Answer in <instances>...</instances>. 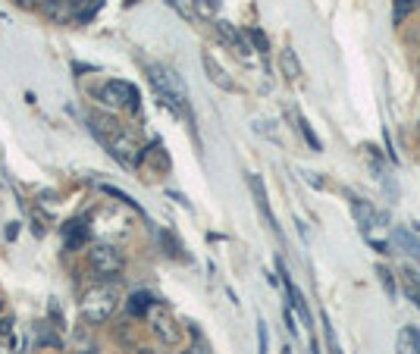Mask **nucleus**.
Returning <instances> with one entry per match:
<instances>
[{"instance_id":"obj_32","label":"nucleus","mask_w":420,"mask_h":354,"mask_svg":"<svg viewBox=\"0 0 420 354\" xmlns=\"http://www.w3.org/2000/svg\"><path fill=\"white\" fill-rule=\"evenodd\" d=\"M138 354H150V351H148V348H138Z\"/></svg>"},{"instance_id":"obj_8","label":"nucleus","mask_w":420,"mask_h":354,"mask_svg":"<svg viewBox=\"0 0 420 354\" xmlns=\"http://www.w3.org/2000/svg\"><path fill=\"white\" fill-rule=\"evenodd\" d=\"M248 185H251V195H254V204H257V210H260L263 223H267V226L273 229L276 235H279V226H276V216H273V210H270L267 188H263V182H260V179H257V176H248Z\"/></svg>"},{"instance_id":"obj_27","label":"nucleus","mask_w":420,"mask_h":354,"mask_svg":"<svg viewBox=\"0 0 420 354\" xmlns=\"http://www.w3.org/2000/svg\"><path fill=\"white\" fill-rule=\"evenodd\" d=\"M0 332H3L6 339H10V335H13V316H6V320L0 323Z\"/></svg>"},{"instance_id":"obj_34","label":"nucleus","mask_w":420,"mask_h":354,"mask_svg":"<svg viewBox=\"0 0 420 354\" xmlns=\"http://www.w3.org/2000/svg\"><path fill=\"white\" fill-rule=\"evenodd\" d=\"M188 354H198V351H188Z\"/></svg>"},{"instance_id":"obj_28","label":"nucleus","mask_w":420,"mask_h":354,"mask_svg":"<svg viewBox=\"0 0 420 354\" xmlns=\"http://www.w3.org/2000/svg\"><path fill=\"white\" fill-rule=\"evenodd\" d=\"M19 7H25V10H35V7H41L44 0H16Z\"/></svg>"},{"instance_id":"obj_4","label":"nucleus","mask_w":420,"mask_h":354,"mask_svg":"<svg viewBox=\"0 0 420 354\" xmlns=\"http://www.w3.org/2000/svg\"><path fill=\"white\" fill-rule=\"evenodd\" d=\"M88 266H91L100 279H113L123 273V254L113 245H94L91 251H88Z\"/></svg>"},{"instance_id":"obj_15","label":"nucleus","mask_w":420,"mask_h":354,"mask_svg":"<svg viewBox=\"0 0 420 354\" xmlns=\"http://www.w3.org/2000/svg\"><path fill=\"white\" fill-rule=\"evenodd\" d=\"M395 245H401L405 251H411L414 257H420V239H414L407 229H395Z\"/></svg>"},{"instance_id":"obj_5","label":"nucleus","mask_w":420,"mask_h":354,"mask_svg":"<svg viewBox=\"0 0 420 354\" xmlns=\"http://www.w3.org/2000/svg\"><path fill=\"white\" fill-rule=\"evenodd\" d=\"M100 104H107V107H132L138 110V91L132 88L129 82H119V79H113V82H107L104 88H100Z\"/></svg>"},{"instance_id":"obj_18","label":"nucleus","mask_w":420,"mask_h":354,"mask_svg":"<svg viewBox=\"0 0 420 354\" xmlns=\"http://www.w3.org/2000/svg\"><path fill=\"white\" fill-rule=\"evenodd\" d=\"M298 129H301V135H304V141L313 147V151H323V145H320L317 132H313V129L307 126V120H304V116H298Z\"/></svg>"},{"instance_id":"obj_35","label":"nucleus","mask_w":420,"mask_h":354,"mask_svg":"<svg viewBox=\"0 0 420 354\" xmlns=\"http://www.w3.org/2000/svg\"><path fill=\"white\" fill-rule=\"evenodd\" d=\"M417 7H420V0H417Z\"/></svg>"},{"instance_id":"obj_2","label":"nucleus","mask_w":420,"mask_h":354,"mask_svg":"<svg viewBox=\"0 0 420 354\" xmlns=\"http://www.w3.org/2000/svg\"><path fill=\"white\" fill-rule=\"evenodd\" d=\"M148 79H150V85H154L157 97L163 101V107H169L173 113H185L188 110V91H185V82H182L173 70H166V66H160V63H150Z\"/></svg>"},{"instance_id":"obj_12","label":"nucleus","mask_w":420,"mask_h":354,"mask_svg":"<svg viewBox=\"0 0 420 354\" xmlns=\"http://www.w3.org/2000/svg\"><path fill=\"white\" fill-rule=\"evenodd\" d=\"M279 70H282V76H286L288 82H298V76H301V63H298V57H295L292 47H286V51H282V57H279Z\"/></svg>"},{"instance_id":"obj_11","label":"nucleus","mask_w":420,"mask_h":354,"mask_svg":"<svg viewBox=\"0 0 420 354\" xmlns=\"http://www.w3.org/2000/svg\"><path fill=\"white\" fill-rule=\"evenodd\" d=\"M100 7H104V0H72V19L79 26H88L100 13Z\"/></svg>"},{"instance_id":"obj_26","label":"nucleus","mask_w":420,"mask_h":354,"mask_svg":"<svg viewBox=\"0 0 420 354\" xmlns=\"http://www.w3.org/2000/svg\"><path fill=\"white\" fill-rule=\"evenodd\" d=\"M407 341H411V351L420 354V332L417 329H407Z\"/></svg>"},{"instance_id":"obj_1","label":"nucleus","mask_w":420,"mask_h":354,"mask_svg":"<svg viewBox=\"0 0 420 354\" xmlns=\"http://www.w3.org/2000/svg\"><path fill=\"white\" fill-rule=\"evenodd\" d=\"M91 129H94V135H98V138L107 145V151H110L113 157H116V163L129 166V170H132V166L141 163V147H138L135 135L125 132V129L119 126L116 120L94 113V116H91Z\"/></svg>"},{"instance_id":"obj_19","label":"nucleus","mask_w":420,"mask_h":354,"mask_svg":"<svg viewBox=\"0 0 420 354\" xmlns=\"http://www.w3.org/2000/svg\"><path fill=\"white\" fill-rule=\"evenodd\" d=\"M194 7H198V13L204 16V19H210V16L217 13V0H194Z\"/></svg>"},{"instance_id":"obj_29","label":"nucleus","mask_w":420,"mask_h":354,"mask_svg":"<svg viewBox=\"0 0 420 354\" xmlns=\"http://www.w3.org/2000/svg\"><path fill=\"white\" fill-rule=\"evenodd\" d=\"M311 354H320V345H317V339H311Z\"/></svg>"},{"instance_id":"obj_6","label":"nucleus","mask_w":420,"mask_h":354,"mask_svg":"<svg viewBox=\"0 0 420 354\" xmlns=\"http://www.w3.org/2000/svg\"><path fill=\"white\" fill-rule=\"evenodd\" d=\"M148 320H150V329L160 335L163 345H176V341H179V326H176V320L169 316L166 307H160V304H150V307H148Z\"/></svg>"},{"instance_id":"obj_21","label":"nucleus","mask_w":420,"mask_h":354,"mask_svg":"<svg viewBox=\"0 0 420 354\" xmlns=\"http://www.w3.org/2000/svg\"><path fill=\"white\" fill-rule=\"evenodd\" d=\"M254 129H257V132H263V135H267V138H273V141H279V135H276V129H273V122H267V120H263V122H254Z\"/></svg>"},{"instance_id":"obj_23","label":"nucleus","mask_w":420,"mask_h":354,"mask_svg":"<svg viewBox=\"0 0 420 354\" xmlns=\"http://www.w3.org/2000/svg\"><path fill=\"white\" fill-rule=\"evenodd\" d=\"M257 348H260L257 354H267V326L263 323H257Z\"/></svg>"},{"instance_id":"obj_16","label":"nucleus","mask_w":420,"mask_h":354,"mask_svg":"<svg viewBox=\"0 0 420 354\" xmlns=\"http://www.w3.org/2000/svg\"><path fill=\"white\" fill-rule=\"evenodd\" d=\"M148 307H150V295L148 291H135V295L129 298V314H148Z\"/></svg>"},{"instance_id":"obj_30","label":"nucleus","mask_w":420,"mask_h":354,"mask_svg":"<svg viewBox=\"0 0 420 354\" xmlns=\"http://www.w3.org/2000/svg\"><path fill=\"white\" fill-rule=\"evenodd\" d=\"M0 354H16V351H13L10 345H0Z\"/></svg>"},{"instance_id":"obj_17","label":"nucleus","mask_w":420,"mask_h":354,"mask_svg":"<svg viewBox=\"0 0 420 354\" xmlns=\"http://www.w3.org/2000/svg\"><path fill=\"white\" fill-rule=\"evenodd\" d=\"M320 320H323V335H326V348H329V354H342V348H339V339L336 332H332V323L326 314H320Z\"/></svg>"},{"instance_id":"obj_7","label":"nucleus","mask_w":420,"mask_h":354,"mask_svg":"<svg viewBox=\"0 0 420 354\" xmlns=\"http://www.w3.org/2000/svg\"><path fill=\"white\" fill-rule=\"evenodd\" d=\"M351 214H355V223L364 229V232H370V229L386 223V216L376 214V210L370 207V201H364V198H351Z\"/></svg>"},{"instance_id":"obj_20","label":"nucleus","mask_w":420,"mask_h":354,"mask_svg":"<svg viewBox=\"0 0 420 354\" xmlns=\"http://www.w3.org/2000/svg\"><path fill=\"white\" fill-rule=\"evenodd\" d=\"M251 41H254V47H257L260 54H267L270 41H267V35H263V32H257V29H254V32H251Z\"/></svg>"},{"instance_id":"obj_14","label":"nucleus","mask_w":420,"mask_h":354,"mask_svg":"<svg viewBox=\"0 0 420 354\" xmlns=\"http://www.w3.org/2000/svg\"><path fill=\"white\" fill-rule=\"evenodd\" d=\"M85 235H88V226L81 220H72L66 226V248H72V245H81L85 241Z\"/></svg>"},{"instance_id":"obj_31","label":"nucleus","mask_w":420,"mask_h":354,"mask_svg":"<svg viewBox=\"0 0 420 354\" xmlns=\"http://www.w3.org/2000/svg\"><path fill=\"white\" fill-rule=\"evenodd\" d=\"M60 348H41V354H56Z\"/></svg>"},{"instance_id":"obj_3","label":"nucleus","mask_w":420,"mask_h":354,"mask_svg":"<svg viewBox=\"0 0 420 354\" xmlns=\"http://www.w3.org/2000/svg\"><path fill=\"white\" fill-rule=\"evenodd\" d=\"M116 310V291L110 285H94L81 295V316L94 326H100L104 320H110V314Z\"/></svg>"},{"instance_id":"obj_22","label":"nucleus","mask_w":420,"mask_h":354,"mask_svg":"<svg viewBox=\"0 0 420 354\" xmlns=\"http://www.w3.org/2000/svg\"><path fill=\"white\" fill-rule=\"evenodd\" d=\"M407 10H411V0H395V22L405 19Z\"/></svg>"},{"instance_id":"obj_13","label":"nucleus","mask_w":420,"mask_h":354,"mask_svg":"<svg viewBox=\"0 0 420 354\" xmlns=\"http://www.w3.org/2000/svg\"><path fill=\"white\" fill-rule=\"evenodd\" d=\"M405 285H407V295H411V301L420 307V266H405Z\"/></svg>"},{"instance_id":"obj_33","label":"nucleus","mask_w":420,"mask_h":354,"mask_svg":"<svg viewBox=\"0 0 420 354\" xmlns=\"http://www.w3.org/2000/svg\"><path fill=\"white\" fill-rule=\"evenodd\" d=\"M282 354H292V348H282Z\"/></svg>"},{"instance_id":"obj_25","label":"nucleus","mask_w":420,"mask_h":354,"mask_svg":"<svg viewBox=\"0 0 420 354\" xmlns=\"http://www.w3.org/2000/svg\"><path fill=\"white\" fill-rule=\"evenodd\" d=\"M31 223H35V235H44V232H47V216L31 214Z\"/></svg>"},{"instance_id":"obj_9","label":"nucleus","mask_w":420,"mask_h":354,"mask_svg":"<svg viewBox=\"0 0 420 354\" xmlns=\"http://www.w3.org/2000/svg\"><path fill=\"white\" fill-rule=\"evenodd\" d=\"M217 32H219V38H223V41H226V45H229V47H232V51H238V54H242V57H244V60H248V57H251V45H248V38H244V35H242V32H238V29H235V26H232V22H226V19H219V22H217Z\"/></svg>"},{"instance_id":"obj_10","label":"nucleus","mask_w":420,"mask_h":354,"mask_svg":"<svg viewBox=\"0 0 420 354\" xmlns=\"http://www.w3.org/2000/svg\"><path fill=\"white\" fill-rule=\"evenodd\" d=\"M201 63H204V70H207V79H210L217 88H223V91H235V82H232L229 76H226V70L217 63V60L210 57V54H201Z\"/></svg>"},{"instance_id":"obj_24","label":"nucleus","mask_w":420,"mask_h":354,"mask_svg":"<svg viewBox=\"0 0 420 354\" xmlns=\"http://www.w3.org/2000/svg\"><path fill=\"white\" fill-rule=\"evenodd\" d=\"M380 282L386 285V291H389V295H395V279H392V273H389V270H382V266H380Z\"/></svg>"}]
</instances>
